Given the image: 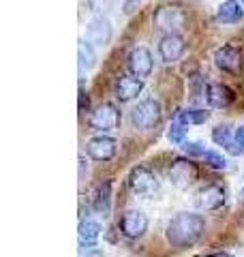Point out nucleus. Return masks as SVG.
Wrapping results in <instances>:
<instances>
[{
  "instance_id": "obj_1",
  "label": "nucleus",
  "mask_w": 244,
  "mask_h": 257,
  "mask_svg": "<svg viewBox=\"0 0 244 257\" xmlns=\"http://www.w3.org/2000/svg\"><path fill=\"white\" fill-rule=\"evenodd\" d=\"M203 231H206V219L195 212H178L172 221H169L165 236L167 242L174 248H189L197 244Z\"/></svg>"
},
{
  "instance_id": "obj_26",
  "label": "nucleus",
  "mask_w": 244,
  "mask_h": 257,
  "mask_svg": "<svg viewBox=\"0 0 244 257\" xmlns=\"http://www.w3.org/2000/svg\"><path fill=\"white\" fill-rule=\"evenodd\" d=\"M88 5H90V11H94L96 15H105L107 11H111L113 0H88Z\"/></svg>"
},
{
  "instance_id": "obj_30",
  "label": "nucleus",
  "mask_w": 244,
  "mask_h": 257,
  "mask_svg": "<svg viewBox=\"0 0 244 257\" xmlns=\"http://www.w3.org/2000/svg\"><path fill=\"white\" fill-rule=\"evenodd\" d=\"M208 257H233L229 253H214V255H208Z\"/></svg>"
},
{
  "instance_id": "obj_19",
  "label": "nucleus",
  "mask_w": 244,
  "mask_h": 257,
  "mask_svg": "<svg viewBox=\"0 0 244 257\" xmlns=\"http://www.w3.org/2000/svg\"><path fill=\"white\" fill-rule=\"evenodd\" d=\"M77 58H79V73L84 75V71L92 69L96 64V56L92 50V43H88L86 39H81L77 43Z\"/></svg>"
},
{
  "instance_id": "obj_7",
  "label": "nucleus",
  "mask_w": 244,
  "mask_h": 257,
  "mask_svg": "<svg viewBox=\"0 0 244 257\" xmlns=\"http://www.w3.org/2000/svg\"><path fill=\"white\" fill-rule=\"evenodd\" d=\"M225 189L221 184H206L201 187L197 193H195V206L199 208L203 212H212V210H218L223 204H225Z\"/></svg>"
},
{
  "instance_id": "obj_27",
  "label": "nucleus",
  "mask_w": 244,
  "mask_h": 257,
  "mask_svg": "<svg viewBox=\"0 0 244 257\" xmlns=\"http://www.w3.org/2000/svg\"><path fill=\"white\" fill-rule=\"evenodd\" d=\"M77 257H105V255L101 248H96V246H81Z\"/></svg>"
},
{
  "instance_id": "obj_4",
  "label": "nucleus",
  "mask_w": 244,
  "mask_h": 257,
  "mask_svg": "<svg viewBox=\"0 0 244 257\" xmlns=\"http://www.w3.org/2000/svg\"><path fill=\"white\" fill-rule=\"evenodd\" d=\"M161 103L157 99H144L142 103H137V107L131 111V122L135 128H142V131H148L154 128L161 122Z\"/></svg>"
},
{
  "instance_id": "obj_23",
  "label": "nucleus",
  "mask_w": 244,
  "mask_h": 257,
  "mask_svg": "<svg viewBox=\"0 0 244 257\" xmlns=\"http://www.w3.org/2000/svg\"><path fill=\"white\" fill-rule=\"evenodd\" d=\"M167 140L172 142V144H176V146L184 144V140H186V124L174 122L172 126H169V131H167Z\"/></svg>"
},
{
  "instance_id": "obj_3",
  "label": "nucleus",
  "mask_w": 244,
  "mask_h": 257,
  "mask_svg": "<svg viewBox=\"0 0 244 257\" xmlns=\"http://www.w3.org/2000/svg\"><path fill=\"white\" fill-rule=\"evenodd\" d=\"M129 191L137 197H152L159 191V178L146 165H137L129 174Z\"/></svg>"
},
{
  "instance_id": "obj_20",
  "label": "nucleus",
  "mask_w": 244,
  "mask_h": 257,
  "mask_svg": "<svg viewBox=\"0 0 244 257\" xmlns=\"http://www.w3.org/2000/svg\"><path fill=\"white\" fill-rule=\"evenodd\" d=\"M210 118V111L206 109H201V107H186L182 109L180 114H178V122H182V124H203L206 120Z\"/></svg>"
},
{
  "instance_id": "obj_8",
  "label": "nucleus",
  "mask_w": 244,
  "mask_h": 257,
  "mask_svg": "<svg viewBox=\"0 0 244 257\" xmlns=\"http://www.w3.org/2000/svg\"><path fill=\"white\" fill-rule=\"evenodd\" d=\"M120 231L129 240H137L148 231V216L142 210H127L120 219Z\"/></svg>"
},
{
  "instance_id": "obj_28",
  "label": "nucleus",
  "mask_w": 244,
  "mask_h": 257,
  "mask_svg": "<svg viewBox=\"0 0 244 257\" xmlns=\"http://www.w3.org/2000/svg\"><path fill=\"white\" fill-rule=\"evenodd\" d=\"M86 176H88V165H86V159H84V157H79V187H81V184H84Z\"/></svg>"
},
{
  "instance_id": "obj_17",
  "label": "nucleus",
  "mask_w": 244,
  "mask_h": 257,
  "mask_svg": "<svg viewBox=\"0 0 244 257\" xmlns=\"http://www.w3.org/2000/svg\"><path fill=\"white\" fill-rule=\"evenodd\" d=\"M92 210L101 216H107L111 210V182L99 184L94 197H92Z\"/></svg>"
},
{
  "instance_id": "obj_10",
  "label": "nucleus",
  "mask_w": 244,
  "mask_h": 257,
  "mask_svg": "<svg viewBox=\"0 0 244 257\" xmlns=\"http://www.w3.org/2000/svg\"><path fill=\"white\" fill-rule=\"evenodd\" d=\"M86 150H88V155H90V159H94V161H109L116 157L118 144L113 138H107V135H96V138L88 140Z\"/></svg>"
},
{
  "instance_id": "obj_25",
  "label": "nucleus",
  "mask_w": 244,
  "mask_h": 257,
  "mask_svg": "<svg viewBox=\"0 0 244 257\" xmlns=\"http://www.w3.org/2000/svg\"><path fill=\"white\" fill-rule=\"evenodd\" d=\"M182 150H184L186 157H203L208 152L206 148H203L201 142H184L182 144Z\"/></svg>"
},
{
  "instance_id": "obj_9",
  "label": "nucleus",
  "mask_w": 244,
  "mask_h": 257,
  "mask_svg": "<svg viewBox=\"0 0 244 257\" xmlns=\"http://www.w3.org/2000/svg\"><path fill=\"white\" fill-rule=\"evenodd\" d=\"M84 37H86V41L88 43H92V45H107L111 41V37H113V28H111V24L109 20L105 18V15H96L94 20H90L86 24V32H84Z\"/></svg>"
},
{
  "instance_id": "obj_29",
  "label": "nucleus",
  "mask_w": 244,
  "mask_h": 257,
  "mask_svg": "<svg viewBox=\"0 0 244 257\" xmlns=\"http://www.w3.org/2000/svg\"><path fill=\"white\" fill-rule=\"evenodd\" d=\"M140 5V0H127L125 3V13L127 15H131V13H135V7Z\"/></svg>"
},
{
  "instance_id": "obj_18",
  "label": "nucleus",
  "mask_w": 244,
  "mask_h": 257,
  "mask_svg": "<svg viewBox=\"0 0 244 257\" xmlns=\"http://www.w3.org/2000/svg\"><path fill=\"white\" fill-rule=\"evenodd\" d=\"M101 236V225L92 221V219H84L79 223V229H77V238H79V244L81 246H94L96 240Z\"/></svg>"
},
{
  "instance_id": "obj_14",
  "label": "nucleus",
  "mask_w": 244,
  "mask_h": 257,
  "mask_svg": "<svg viewBox=\"0 0 244 257\" xmlns=\"http://www.w3.org/2000/svg\"><path fill=\"white\" fill-rule=\"evenodd\" d=\"M186 52V43L180 35H165L159 43V54L163 62H178Z\"/></svg>"
},
{
  "instance_id": "obj_12",
  "label": "nucleus",
  "mask_w": 244,
  "mask_h": 257,
  "mask_svg": "<svg viewBox=\"0 0 244 257\" xmlns=\"http://www.w3.org/2000/svg\"><path fill=\"white\" fill-rule=\"evenodd\" d=\"M214 64L225 73H238L242 67V52L233 45H223L214 52Z\"/></svg>"
},
{
  "instance_id": "obj_16",
  "label": "nucleus",
  "mask_w": 244,
  "mask_h": 257,
  "mask_svg": "<svg viewBox=\"0 0 244 257\" xmlns=\"http://www.w3.org/2000/svg\"><path fill=\"white\" fill-rule=\"evenodd\" d=\"M244 20V9L238 0H225V3L216 9V22L225 24V26H231V24H238Z\"/></svg>"
},
{
  "instance_id": "obj_2",
  "label": "nucleus",
  "mask_w": 244,
  "mask_h": 257,
  "mask_svg": "<svg viewBox=\"0 0 244 257\" xmlns=\"http://www.w3.org/2000/svg\"><path fill=\"white\" fill-rule=\"evenodd\" d=\"M154 28L165 32V35H180V30L186 26V13L178 5H163L152 15Z\"/></svg>"
},
{
  "instance_id": "obj_11",
  "label": "nucleus",
  "mask_w": 244,
  "mask_h": 257,
  "mask_svg": "<svg viewBox=\"0 0 244 257\" xmlns=\"http://www.w3.org/2000/svg\"><path fill=\"white\" fill-rule=\"evenodd\" d=\"M142 90H144V79L135 77V75H120L116 82H113V94H116V99L122 103L137 99V94Z\"/></svg>"
},
{
  "instance_id": "obj_21",
  "label": "nucleus",
  "mask_w": 244,
  "mask_h": 257,
  "mask_svg": "<svg viewBox=\"0 0 244 257\" xmlns=\"http://www.w3.org/2000/svg\"><path fill=\"white\" fill-rule=\"evenodd\" d=\"M233 140V133H231V126L229 124H218L212 128V142L216 144V146H223L227 148Z\"/></svg>"
},
{
  "instance_id": "obj_6",
  "label": "nucleus",
  "mask_w": 244,
  "mask_h": 257,
  "mask_svg": "<svg viewBox=\"0 0 244 257\" xmlns=\"http://www.w3.org/2000/svg\"><path fill=\"white\" fill-rule=\"evenodd\" d=\"M88 124H90L92 131H113L118 124H120V111L116 105H111V103H103V105L96 107L90 118H88Z\"/></svg>"
},
{
  "instance_id": "obj_13",
  "label": "nucleus",
  "mask_w": 244,
  "mask_h": 257,
  "mask_svg": "<svg viewBox=\"0 0 244 257\" xmlns=\"http://www.w3.org/2000/svg\"><path fill=\"white\" fill-rule=\"evenodd\" d=\"M129 71H131V75L140 79H146L152 73V54L148 47L131 50V54H129Z\"/></svg>"
},
{
  "instance_id": "obj_15",
  "label": "nucleus",
  "mask_w": 244,
  "mask_h": 257,
  "mask_svg": "<svg viewBox=\"0 0 244 257\" xmlns=\"http://www.w3.org/2000/svg\"><path fill=\"white\" fill-rule=\"evenodd\" d=\"M206 101H208L210 107H216V109L229 107L231 101H233V92L225 84H208Z\"/></svg>"
},
{
  "instance_id": "obj_22",
  "label": "nucleus",
  "mask_w": 244,
  "mask_h": 257,
  "mask_svg": "<svg viewBox=\"0 0 244 257\" xmlns=\"http://www.w3.org/2000/svg\"><path fill=\"white\" fill-rule=\"evenodd\" d=\"M225 150L229 152V155H233V157H244V124L235 128L233 140Z\"/></svg>"
},
{
  "instance_id": "obj_5",
  "label": "nucleus",
  "mask_w": 244,
  "mask_h": 257,
  "mask_svg": "<svg viewBox=\"0 0 244 257\" xmlns=\"http://www.w3.org/2000/svg\"><path fill=\"white\" fill-rule=\"evenodd\" d=\"M197 178H199V170H197V163H193L191 157L176 159L172 167H169V180L180 191H186Z\"/></svg>"
},
{
  "instance_id": "obj_24",
  "label": "nucleus",
  "mask_w": 244,
  "mask_h": 257,
  "mask_svg": "<svg viewBox=\"0 0 244 257\" xmlns=\"http://www.w3.org/2000/svg\"><path fill=\"white\" fill-rule=\"evenodd\" d=\"M203 159H206V163L212 167V170H218V172H223L227 170V161L225 157L221 155V152H214V150H208L206 155H203Z\"/></svg>"
}]
</instances>
